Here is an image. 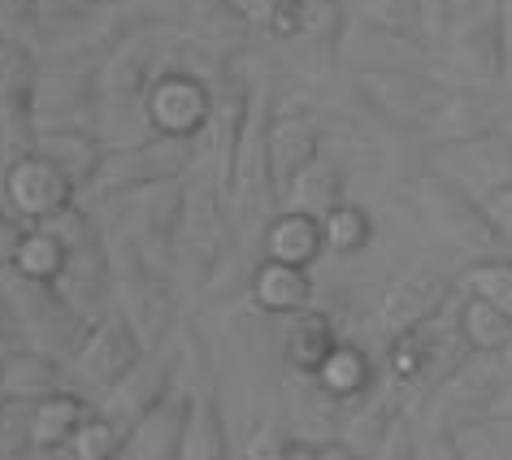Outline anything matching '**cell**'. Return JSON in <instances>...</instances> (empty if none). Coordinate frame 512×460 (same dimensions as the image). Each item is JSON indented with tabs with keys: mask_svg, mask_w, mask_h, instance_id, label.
Listing matches in <instances>:
<instances>
[{
	"mask_svg": "<svg viewBox=\"0 0 512 460\" xmlns=\"http://www.w3.org/2000/svg\"><path fill=\"white\" fill-rule=\"evenodd\" d=\"M0 291H5L9 309H14L18 335L27 348H40L48 356L70 365V356L83 348L87 335H92V317H83L74 304L61 296L57 283H44V278H27L18 274L14 265L0 270Z\"/></svg>",
	"mask_w": 512,
	"mask_h": 460,
	"instance_id": "obj_1",
	"label": "cell"
},
{
	"mask_svg": "<svg viewBox=\"0 0 512 460\" xmlns=\"http://www.w3.org/2000/svg\"><path fill=\"white\" fill-rule=\"evenodd\" d=\"M434 74L447 87L495 92L508 74V18L504 9H473L460 14L434 53Z\"/></svg>",
	"mask_w": 512,
	"mask_h": 460,
	"instance_id": "obj_2",
	"label": "cell"
},
{
	"mask_svg": "<svg viewBox=\"0 0 512 460\" xmlns=\"http://www.w3.org/2000/svg\"><path fill=\"white\" fill-rule=\"evenodd\" d=\"M196 157H200L196 139H178V135H157L152 131L148 139H139V144L109 148L105 161H100V170H96V178L83 187L79 200L109 204V200L131 196V191L170 183V178H187L191 165H196Z\"/></svg>",
	"mask_w": 512,
	"mask_h": 460,
	"instance_id": "obj_3",
	"label": "cell"
},
{
	"mask_svg": "<svg viewBox=\"0 0 512 460\" xmlns=\"http://www.w3.org/2000/svg\"><path fill=\"white\" fill-rule=\"evenodd\" d=\"M352 92L365 113L400 131H426L447 105L452 87L434 70H356Z\"/></svg>",
	"mask_w": 512,
	"mask_h": 460,
	"instance_id": "obj_4",
	"label": "cell"
},
{
	"mask_svg": "<svg viewBox=\"0 0 512 460\" xmlns=\"http://www.w3.org/2000/svg\"><path fill=\"white\" fill-rule=\"evenodd\" d=\"M417 209L421 217L439 230V239H447L456 252H469V257H491V252H508L504 235H499L491 209H486V200H478L473 191H465L460 183L443 174H421L417 187Z\"/></svg>",
	"mask_w": 512,
	"mask_h": 460,
	"instance_id": "obj_5",
	"label": "cell"
},
{
	"mask_svg": "<svg viewBox=\"0 0 512 460\" xmlns=\"http://www.w3.org/2000/svg\"><path fill=\"white\" fill-rule=\"evenodd\" d=\"M40 83H35V131H57V126H96L100 100V74L96 61H70V57H40Z\"/></svg>",
	"mask_w": 512,
	"mask_h": 460,
	"instance_id": "obj_6",
	"label": "cell"
},
{
	"mask_svg": "<svg viewBox=\"0 0 512 460\" xmlns=\"http://www.w3.org/2000/svg\"><path fill=\"white\" fill-rule=\"evenodd\" d=\"M456 287H460V278H452L434 261L404 265V270L382 287V296L374 304V330L395 339V335H404V330L430 322L434 313L447 309V300L456 296Z\"/></svg>",
	"mask_w": 512,
	"mask_h": 460,
	"instance_id": "obj_7",
	"label": "cell"
},
{
	"mask_svg": "<svg viewBox=\"0 0 512 460\" xmlns=\"http://www.w3.org/2000/svg\"><path fill=\"white\" fill-rule=\"evenodd\" d=\"M165 53H170V44H165V27H161V22L113 44L109 53L96 61L100 100H105V109L144 105V96H148V87L157 83V74L170 70V66H165Z\"/></svg>",
	"mask_w": 512,
	"mask_h": 460,
	"instance_id": "obj_8",
	"label": "cell"
},
{
	"mask_svg": "<svg viewBox=\"0 0 512 460\" xmlns=\"http://www.w3.org/2000/svg\"><path fill=\"white\" fill-rule=\"evenodd\" d=\"M144 352H148V343L135 330L131 317H126L122 309H109L92 326V335H87L83 348L70 356V374H74V382H79L87 395H92V391L105 395V391L118 387L126 374H131Z\"/></svg>",
	"mask_w": 512,
	"mask_h": 460,
	"instance_id": "obj_9",
	"label": "cell"
},
{
	"mask_svg": "<svg viewBox=\"0 0 512 460\" xmlns=\"http://www.w3.org/2000/svg\"><path fill=\"white\" fill-rule=\"evenodd\" d=\"M0 196H5V204L27 226H40L48 217H57L61 209H70L79 200V187H74V178L53 157H44L40 148H27L5 165Z\"/></svg>",
	"mask_w": 512,
	"mask_h": 460,
	"instance_id": "obj_10",
	"label": "cell"
},
{
	"mask_svg": "<svg viewBox=\"0 0 512 460\" xmlns=\"http://www.w3.org/2000/svg\"><path fill=\"white\" fill-rule=\"evenodd\" d=\"M213 118V83L200 70L170 66L157 74V83L144 96V122L157 135L200 139Z\"/></svg>",
	"mask_w": 512,
	"mask_h": 460,
	"instance_id": "obj_11",
	"label": "cell"
},
{
	"mask_svg": "<svg viewBox=\"0 0 512 460\" xmlns=\"http://www.w3.org/2000/svg\"><path fill=\"white\" fill-rule=\"evenodd\" d=\"M430 170L452 178L478 200H495L499 191L512 187V139L504 131L452 139V144H434Z\"/></svg>",
	"mask_w": 512,
	"mask_h": 460,
	"instance_id": "obj_12",
	"label": "cell"
},
{
	"mask_svg": "<svg viewBox=\"0 0 512 460\" xmlns=\"http://www.w3.org/2000/svg\"><path fill=\"white\" fill-rule=\"evenodd\" d=\"M40 48L0 35V139L14 152H27L35 139V83H40Z\"/></svg>",
	"mask_w": 512,
	"mask_h": 460,
	"instance_id": "obj_13",
	"label": "cell"
},
{
	"mask_svg": "<svg viewBox=\"0 0 512 460\" xmlns=\"http://www.w3.org/2000/svg\"><path fill=\"white\" fill-rule=\"evenodd\" d=\"M270 187L274 200L283 204L287 187L296 183V174L309 161L322 157V126L304 105H287V100H274L270 113Z\"/></svg>",
	"mask_w": 512,
	"mask_h": 460,
	"instance_id": "obj_14",
	"label": "cell"
},
{
	"mask_svg": "<svg viewBox=\"0 0 512 460\" xmlns=\"http://www.w3.org/2000/svg\"><path fill=\"white\" fill-rule=\"evenodd\" d=\"M122 200L135 204V226L126 230V235L157 265H170L174 248H178V230H183V213H187V183L183 178H170V183L131 191V196H122Z\"/></svg>",
	"mask_w": 512,
	"mask_h": 460,
	"instance_id": "obj_15",
	"label": "cell"
},
{
	"mask_svg": "<svg viewBox=\"0 0 512 460\" xmlns=\"http://www.w3.org/2000/svg\"><path fill=\"white\" fill-rule=\"evenodd\" d=\"M178 369H183V356H178L174 343H157V348H148L139 356V365L118 382V387L100 395V408L131 430V421L139 413H148L161 395H170L178 387Z\"/></svg>",
	"mask_w": 512,
	"mask_h": 460,
	"instance_id": "obj_16",
	"label": "cell"
},
{
	"mask_svg": "<svg viewBox=\"0 0 512 460\" xmlns=\"http://www.w3.org/2000/svg\"><path fill=\"white\" fill-rule=\"evenodd\" d=\"M57 287H61V296H66L83 317H92V322H100V317L113 309L118 274H113V248H109L105 230L70 248V261L57 278Z\"/></svg>",
	"mask_w": 512,
	"mask_h": 460,
	"instance_id": "obj_17",
	"label": "cell"
},
{
	"mask_svg": "<svg viewBox=\"0 0 512 460\" xmlns=\"http://www.w3.org/2000/svg\"><path fill=\"white\" fill-rule=\"evenodd\" d=\"M343 66L356 70H434V48L426 35H404L387 27H356L343 35Z\"/></svg>",
	"mask_w": 512,
	"mask_h": 460,
	"instance_id": "obj_18",
	"label": "cell"
},
{
	"mask_svg": "<svg viewBox=\"0 0 512 460\" xmlns=\"http://www.w3.org/2000/svg\"><path fill=\"white\" fill-rule=\"evenodd\" d=\"M196 391L174 387L170 395H161L148 413H139L126 430V452L131 460H183V439H187V421Z\"/></svg>",
	"mask_w": 512,
	"mask_h": 460,
	"instance_id": "obj_19",
	"label": "cell"
},
{
	"mask_svg": "<svg viewBox=\"0 0 512 460\" xmlns=\"http://www.w3.org/2000/svg\"><path fill=\"white\" fill-rule=\"evenodd\" d=\"M248 296L261 313L270 317H287L313 304V278H309V265H291V261H274V257H261L256 270L248 278Z\"/></svg>",
	"mask_w": 512,
	"mask_h": 460,
	"instance_id": "obj_20",
	"label": "cell"
},
{
	"mask_svg": "<svg viewBox=\"0 0 512 460\" xmlns=\"http://www.w3.org/2000/svg\"><path fill=\"white\" fill-rule=\"evenodd\" d=\"M261 257L291 261V265H313L326 257V235L322 217L300 213V209H278L261 230Z\"/></svg>",
	"mask_w": 512,
	"mask_h": 460,
	"instance_id": "obj_21",
	"label": "cell"
},
{
	"mask_svg": "<svg viewBox=\"0 0 512 460\" xmlns=\"http://www.w3.org/2000/svg\"><path fill=\"white\" fill-rule=\"evenodd\" d=\"M343 0H309V14H304L300 31V66L313 74V83H326V74L343 61Z\"/></svg>",
	"mask_w": 512,
	"mask_h": 460,
	"instance_id": "obj_22",
	"label": "cell"
},
{
	"mask_svg": "<svg viewBox=\"0 0 512 460\" xmlns=\"http://www.w3.org/2000/svg\"><path fill=\"white\" fill-rule=\"evenodd\" d=\"M278 322H283L278 343H283V356H287V365L296 369V374H317L326 356L339 348L335 322H330L322 309H313V304H304V309L278 317Z\"/></svg>",
	"mask_w": 512,
	"mask_h": 460,
	"instance_id": "obj_23",
	"label": "cell"
},
{
	"mask_svg": "<svg viewBox=\"0 0 512 460\" xmlns=\"http://www.w3.org/2000/svg\"><path fill=\"white\" fill-rule=\"evenodd\" d=\"M309 382L330 408H348V404L369 400V391H374V365H369V356L356 343L339 339V348L326 356L317 374H309Z\"/></svg>",
	"mask_w": 512,
	"mask_h": 460,
	"instance_id": "obj_24",
	"label": "cell"
},
{
	"mask_svg": "<svg viewBox=\"0 0 512 460\" xmlns=\"http://www.w3.org/2000/svg\"><path fill=\"white\" fill-rule=\"evenodd\" d=\"M499 100L495 92H473V87H452L447 105L439 109V118L426 126V135L434 144H452V139H473V135H491L499 131Z\"/></svg>",
	"mask_w": 512,
	"mask_h": 460,
	"instance_id": "obj_25",
	"label": "cell"
},
{
	"mask_svg": "<svg viewBox=\"0 0 512 460\" xmlns=\"http://www.w3.org/2000/svg\"><path fill=\"white\" fill-rule=\"evenodd\" d=\"M31 148H40L44 157H53L61 170H66L74 178V187H83L96 178L100 161H105V144H100L96 126H57V131H35Z\"/></svg>",
	"mask_w": 512,
	"mask_h": 460,
	"instance_id": "obj_26",
	"label": "cell"
},
{
	"mask_svg": "<svg viewBox=\"0 0 512 460\" xmlns=\"http://www.w3.org/2000/svg\"><path fill=\"white\" fill-rule=\"evenodd\" d=\"M92 413L83 391L74 387H61L53 395H44L40 404H31V439H35V452L40 456H53V452H66L74 430L83 426V417Z\"/></svg>",
	"mask_w": 512,
	"mask_h": 460,
	"instance_id": "obj_27",
	"label": "cell"
},
{
	"mask_svg": "<svg viewBox=\"0 0 512 460\" xmlns=\"http://www.w3.org/2000/svg\"><path fill=\"white\" fill-rule=\"evenodd\" d=\"M0 387H5L9 400L40 404L44 395L70 387L66 382V361H57V356H48L40 348H18L5 361V369H0Z\"/></svg>",
	"mask_w": 512,
	"mask_h": 460,
	"instance_id": "obj_28",
	"label": "cell"
},
{
	"mask_svg": "<svg viewBox=\"0 0 512 460\" xmlns=\"http://www.w3.org/2000/svg\"><path fill=\"white\" fill-rule=\"evenodd\" d=\"M447 456L456 460H512V417L508 413H478L447 430Z\"/></svg>",
	"mask_w": 512,
	"mask_h": 460,
	"instance_id": "obj_29",
	"label": "cell"
},
{
	"mask_svg": "<svg viewBox=\"0 0 512 460\" xmlns=\"http://www.w3.org/2000/svg\"><path fill=\"white\" fill-rule=\"evenodd\" d=\"M339 200H343V170H339L335 161L317 157V161H309L296 174V183L287 187V196H283L278 209H300V213L322 217V213L335 209Z\"/></svg>",
	"mask_w": 512,
	"mask_h": 460,
	"instance_id": "obj_30",
	"label": "cell"
},
{
	"mask_svg": "<svg viewBox=\"0 0 512 460\" xmlns=\"http://www.w3.org/2000/svg\"><path fill=\"white\" fill-rule=\"evenodd\" d=\"M222 456H230V430L222 417V400L213 391H200L196 404H191L183 460H222Z\"/></svg>",
	"mask_w": 512,
	"mask_h": 460,
	"instance_id": "obj_31",
	"label": "cell"
},
{
	"mask_svg": "<svg viewBox=\"0 0 512 460\" xmlns=\"http://www.w3.org/2000/svg\"><path fill=\"white\" fill-rule=\"evenodd\" d=\"M456 317H460V330H465L469 348H473V352H482V356L499 352V348H504V343L512 339V317H508V313H499L491 300L473 296V291H465V300H460Z\"/></svg>",
	"mask_w": 512,
	"mask_h": 460,
	"instance_id": "obj_32",
	"label": "cell"
},
{
	"mask_svg": "<svg viewBox=\"0 0 512 460\" xmlns=\"http://www.w3.org/2000/svg\"><path fill=\"white\" fill-rule=\"evenodd\" d=\"M70 261V248L61 244V235L53 226H27V235H22L18 244V257H14V270L27 274V278H44V283H57L61 270H66Z\"/></svg>",
	"mask_w": 512,
	"mask_h": 460,
	"instance_id": "obj_33",
	"label": "cell"
},
{
	"mask_svg": "<svg viewBox=\"0 0 512 460\" xmlns=\"http://www.w3.org/2000/svg\"><path fill=\"white\" fill-rule=\"evenodd\" d=\"M460 291L491 300L499 313L512 317V252H491V257H473L460 274Z\"/></svg>",
	"mask_w": 512,
	"mask_h": 460,
	"instance_id": "obj_34",
	"label": "cell"
},
{
	"mask_svg": "<svg viewBox=\"0 0 512 460\" xmlns=\"http://www.w3.org/2000/svg\"><path fill=\"white\" fill-rule=\"evenodd\" d=\"M322 235H326V252L356 257V252H365L369 239H374V217H369L361 204L339 200L330 213H322Z\"/></svg>",
	"mask_w": 512,
	"mask_h": 460,
	"instance_id": "obj_35",
	"label": "cell"
},
{
	"mask_svg": "<svg viewBox=\"0 0 512 460\" xmlns=\"http://www.w3.org/2000/svg\"><path fill=\"white\" fill-rule=\"evenodd\" d=\"M66 452L74 460H113V456L126 452V426L122 421H113L105 408H92V413L83 417V426L74 430Z\"/></svg>",
	"mask_w": 512,
	"mask_h": 460,
	"instance_id": "obj_36",
	"label": "cell"
},
{
	"mask_svg": "<svg viewBox=\"0 0 512 460\" xmlns=\"http://www.w3.org/2000/svg\"><path fill=\"white\" fill-rule=\"evenodd\" d=\"M356 18L369 27H387L404 35H426V18H421V0H352Z\"/></svg>",
	"mask_w": 512,
	"mask_h": 460,
	"instance_id": "obj_37",
	"label": "cell"
},
{
	"mask_svg": "<svg viewBox=\"0 0 512 460\" xmlns=\"http://www.w3.org/2000/svg\"><path fill=\"white\" fill-rule=\"evenodd\" d=\"M35 452L31 439V404L22 400H5L0 404V460H14Z\"/></svg>",
	"mask_w": 512,
	"mask_h": 460,
	"instance_id": "obj_38",
	"label": "cell"
},
{
	"mask_svg": "<svg viewBox=\"0 0 512 460\" xmlns=\"http://www.w3.org/2000/svg\"><path fill=\"white\" fill-rule=\"evenodd\" d=\"M0 35H9V40H22L31 48L44 44V22L35 18L31 0H0Z\"/></svg>",
	"mask_w": 512,
	"mask_h": 460,
	"instance_id": "obj_39",
	"label": "cell"
},
{
	"mask_svg": "<svg viewBox=\"0 0 512 460\" xmlns=\"http://www.w3.org/2000/svg\"><path fill=\"white\" fill-rule=\"evenodd\" d=\"M105 5V0H31L35 18L44 22V27H61V22H79L87 14H96V9Z\"/></svg>",
	"mask_w": 512,
	"mask_h": 460,
	"instance_id": "obj_40",
	"label": "cell"
},
{
	"mask_svg": "<svg viewBox=\"0 0 512 460\" xmlns=\"http://www.w3.org/2000/svg\"><path fill=\"white\" fill-rule=\"evenodd\" d=\"M22 235H27V222H22L9 204H0V270H9V265H14Z\"/></svg>",
	"mask_w": 512,
	"mask_h": 460,
	"instance_id": "obj_41",
	"label": "cell"
},
{
	"mask_svg": "<svg viewBox=\"0 0 512 460\" xmlns=\"http://www.w3.org/2000/svg\"><path fill=\"white\" fill-rule=\"evenodd\" d=\"M421 18H426V40L439 44L447 35V27L456 22V5L452 0H421Z\"/></svg>",
	"mask_w": 512,
	"mask_h": 460,
	"instance_id": "obj_42",
	"label": "cell"
},
{
	"mask_svg": "<svg viewBox=\"0 0 512 460\" xmlns=\"http://www.w3.org/2000/svg\"><path fill=\"white\" fill-rule=\"evenodd\" d=\"M486 209H491L495 226H499V235H504V244H508V252H512V187H508V191H499L495 200H486Z\"/></svg>",
	"mask_w": 512,
	"mask_h": 460,
	"instance_id": "obj_43",
	"label": "cell"
},
{
	"mask_svg": "<svg viewBox=\"0 0 512 460\" xmlns=\"http://www.w3.org/2000/svg\"><path fill=\"white\" fill-rule=\"evenodd\" d=\"M18 348H27V343H22V335H18V330H5V335H0V369H5V361H9V356H14Z\"/></svg>",
	"mask_w": 512,
	"mask_h": 460,
	"instance_id": "obj_44",
	"label": "cell"
},
{
	"mask_svg": "<svg viewBox=\"0 0 512 460\" xmlns=\"http://www.w3.org/2000/svg\"><path fill=\"white\" fill-rule=\"evenodd\" d=\"M5 330H18V322H14V309H9L5 291H0V335H5Z\"/></svg>",
	"mask_w": 512,
	"mask_h": 460,
	"instance_id": "obj_45",
	"label": "cell"
},
{
	"mask_svg": "<svg viewBox=\"0 0 512 460\" xmlns=\"http://www.w3.org/2000/svg\"><path fill=\"white\" fill-rule=\"evenodd\" d=\"M452 5H456V18H460V14H473V9H478L482 0H452Z\"/></svg>",
	"mask_w": 512,
	"mask_h": 460,
	"instance_id": "obj_46",
	"label": "cell"
},
{
	"mask_svg": "<svg viewBox=\"0 0 512 460\" xmlns=\"http://www.w3.org/2000/svg\"><path fill=\"white\" fill-rule=\"evenodd\" d=\"M5 400H9V395H5V387H0V404H5Z\"/></svg>",
	"mask_w": 512,
	"mask_h": 460,
	"instance_id": "obj_47",
	"label": "cell"
},
{
	"mask_svg": "<svg viewBox=\"0 0 512 460\" xmlns=\"http://www.w3.org/2000/svg\"><path fill=\"white\" fill-rule=\"evenodd\" d=\"M508 391H512V387H508Z\"/></svg>",
	"mask_w": 512,
	"mask_h": 460,
	"instance_id": "obj_48",
	"label": "cell"
}]
</instances>
